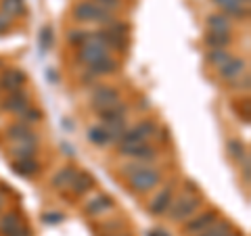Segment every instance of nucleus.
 <instances>
[{
  "label": "nucleus",
  "instance_id": "1",
  "mask_svg": "<svg viewBox=\"0 0 251 236\" xmlns=\"http://www.w3.org/2000/svg\"><path fill=\"white\" fill-rule=\"evenodd\" d=\"M74 19L80 23H103V25H109V23L115 21L111 13L100 9L92 0H82V2H77L74 6Z\"/></svg>",
  "mask_w": 251,
  "mask_h": 236
},
{
  "label": "nucleus",
  "instance_id": "2",
  "mask_svg": "<svg viewBox=\"0 0 251 236\" xmlns=\"http://www.w3.org/2000/svg\"><path fill=\"white\" fill-rule=\"evenodd\" d=\"M105 57H109V48L105 46V40L103 36L99 34H90L88 40H86L84 46H80V50H77V61L84 63V65H94V63L103 61Z\"/></svg>",
  "mask_w": 251,
  "mask_h": 236
},
{
  "label": "nucleus",
  "instance_id": "3",
  "mask_svg": "<svg viewBox=\"0 0 251 236\" xmlns=\"http://www.w3.org/2000/svg\"><path fill=\"white\" fill-rule=\"evenodd\" d=\"M199 205H201L199 196H193L191 192L180 194L178 199L172 201V205L168 207L170 219H172V222H186L188 217L195 215V211L199 209Z\"/></svg>",
  "mask_w": 251,
  "mask_h": 236
},
{
  "label": "nucleus",
  "instance_id": "4",
  "mask_svg": "<svg viewBox=\"0 0 251 236\" xmlns=\"http://www.w3.org/2000/svg\"><path fill=\"white\" fill-rule=\"evenodd\" d=\"M159 180H161V174L157 169L143 167V169H138L130 176V188L134 192H149L159 184Z\"/></svg>",
  "mask_w": 251,
  "mask_h": 236
},
{
  "label": "nucleus",
  "instance_id": "5",
  "mask_svg": "<svg viewBox=\"0 0 251 236\" xmlns=\"http://www.w3.org/2000/svg\"><path fill=\"white\" fill-rule=\"evenodd\" d=\"M120 103V90L113 88V86H97L92 92V109L97 113H103L105 109H109L111 105Z\"/></svg>",
  "mask_w": 251,
  "mask_h": 236
},
{
  "label": "nucleus",
  "instance_id": "6",
  "mask_svg": "<svg viewBox=\"0 0 251 236\" xmlns=\"http://www.w3.org/2000/svg\"><path fill=\"white\" fill-rule=\"evenodd\" d=\"M25 82H27L25 73H23L21 69H15V67L4 69V73L0 75V88L6 90L9 94H11V92H19V90H23Z\"/></svg>",
  "mask_w": 251,
  "mask_h": 236
},
{
  "label": "nucleus",
  "instance_id": "7",
  "mask_svg": "<svg viewBox=\"0 0 251 236\" xmlns=\"http://www.w3.org/2000/svg\"><path fill=\"white\" fill-rule=\"evenodd\" d=\"M216 219H218V211H205V213H201V215L193 217V219H186L184 232L191 234V236H197V234H201L203 230H207V228L214 224Z\"/></svg>",
  "mask_w": 251,
  "mask_h": 236
},
{
  "label": "nucleus",
  "instance_id": "8",
  "mask_svg": "<svg viewBox=\"0 0 251 236\" xmlns=\"http://www.w3.org/2000/svg\"><path fill=\"white\" fill-rule=\"evenodd\" d=\"M172 201H174V188H172V184L170 186H163L161 190H159V194L153 199V203L149 205V213H151V215L166 213L168 207L172 205Z\"/></svg>",
  "mask_w": 251,
  "mask_h": 236
},
{
  "label": "nucleus",
  "instance_id": "9",
  "mask_svg": "<svg viewBox=\"0 0 251 236\" xmlns=\"http://www.w3.org/2000/svg\"><path fill=\"white\" fill-rule=\"evenodd\" d=\"M218 71H220V77H222V80L232 82V80H237V77H241L243 73L247 71V63L243 59H239V57H232L226 65L220 67Z\"/></svg>",
  "mask_w": 251,
  "mask_h": 236
},
{
  "label": "nucleus",
  "instance_id": "10",
  "mask_svg": "<svg viewBox=\"0 0 251 236\" xmlns=\"http://www.w3.org/2000/svg\"><path fill=\"white\" fill-rule=\"evenodd\" d=\"M220 11H222V15H226V17H237V19H243V17H247L249 11H247V6L245 4H239L237 0H211Z\"/></svg>",
  "mask_w": 251,
  "mask_h": 236
},
{
  "label": "nucleus",
  "instance_id": "11",
  "mask_svg": "<svg viewBox=\"0 0 251 236\" xmlns=\"http://www.w3.org/2000/svg\"><path fill=\"white\" fill-rule=\"evenodd\" d=\"M27 107H29V96L23 90L11 92L9 96H6V100H4V109L6 111H11V113H21V111H25Z\"/></svg>",
  "mask_w": 251,
  "mask_h": 236
},
{
  "label": "nucleus",
  "instance_id": "12",
  "mask_svg": "<svg viewBox=\"0 0 251 236\" xmlns=\"http://www.w3.org/2000/svg\"><path fill=\"white\" fill-rule=\"evenodd\" d=\"M113 207V201L109 199L107 194H97L94 199H90L88 203H86V213L88 215H99V213H103V211H109Z\"/></svg>",
  "mask_w": 251,
  "mask_h": 236
},
{
  "label": "nucleus",
  "instance_id": "13",
  "mask_svg": "<svg viewBox=\"0 0 251 236\" xmlns=\"http://www.w3.org/2000/svg\"><path fill=\"white\" fill-rule=\"evenodd\" d=\"M13 171L17 176L31 178L40 171V163H38L36 159H19V161H13Z\"/></svg>",
  "mask_w": 251,
  "mask_h": 236
},
{
  "label": "nucleus",
  "instance_id": "14",
  "mask_svg": "<svg viewBox=\"0 0 251 236\" xmlns=\"http://www.w3.org/2000/svg\"><path fill=\"white\" fill-rule=\"evenodd\" d=\"M92 186H94V178H92L90 174H86V171H75V176H74V180H72V184H69L72 192H75V194L88 192Z\"/></svg>",
  "mask_w": 251,
  "mask_h": 236
},
{
  "label": "nucleus",
  "instance_id": "15",
  "mask_svg": "<svg viewBox=\"0 0 251 236\" xmlns=\"http://www.w3.org/2000/svg\"><path fill=\"white\" fill-rule=\"evenodd\" d=\"M29 136H34V132H31L29 125L23 123V121H15L6 128V138H9L11 142H19V140H25Z\"/></svg>",
  "mask_w": 251,
  "mask_h": 236
},
{
  "label": "nucleus",
  "instance_id": "16",
  "mask_svg": "<svg viewBox=\"0 0 251 236\" xmlns=\"http://www.w3.org/2000/svg\"><path fill=\"white\" fill-rule=\"evenodd\" d=\"M21 226H23V219H21L19 213H15V211H11V213H4L2 217H0V234H2V236L13 234Z\"/></svg>",
  "mask_w": 251,
  "mask_h": 236
},
{
  "label": "nucleus",
  "instance_id": "17",
  "mask_svg": "<svg viewBox=\"0 0 251 236\" xmlns=\"http://www.w3.org/2000/svg\"><path fill=\"white\" fill-rule=\"evenodd\" d=\"M207 27H209V31H214V34H230L232 23L226 15H209Z\"/></svg>",
  "mask_w": 251,
  "mask_h": 236
},
{
  "label": "nucleus",
  "instance_id": "18",
  "mask_svg": "<svg viewBox=\"0 0 251 236\" xmlns=\"http://www.w3.org/2000/svg\"><path fill=\"white\" fill-rule=\"evenodd\" d=\"M105 132L109 134V142H120L122 136L126 134V119H109L103 123Z\"/></svg>",
  "mask_w": 251,
  "mask_h": 236
},
{
  "label": "nucleus",
  "instance_id": "19",
  "mask_svg": "<svg viewBox=\"0 0 251 236\" xmlns=\"http://www.w3.org/2000/svg\"><path fill=\"white\" fill-rule=\"evenodd\" d=\"M117 69V61H113V59H109V57H105L103 61H99V63H94V65H90L88 67V73L90 75H109V73H113Z\"/></svg>",
  "mask_w": 251,
  "mask_h": 236
},
{
  "label": "nucleus",
  "instance_id": "20",
  "mask_svg": "<svg viewBox=\"0 0 251 236\" xmlns=\"http://www.w3.org/2000/svg\"><path fill=\"white\" fill-rule=\"evenodd\" d=\"M230 232H232V224L228 222V219H216V222L211 224L207 230H203L197 236H226Z\"/></svg>",
  "mask_w": 251,
  "mask_h": 236
},
{
  "label": "nucleus",
  "instance_id": "21",
  "mask_svg": "<svg viewBox=\"0 0 251 236\" xmlns=\"http://www.w3.org/2000/svg\"><path fill=\"white\" fill-rule=\"evenodd\" d=\"M74 176H75V169L74 167H63V169H59L57 174L52 176V186L59 188V190H63V188H69Z\"/></svg>",
  "mask_w": 251,
  "mask_h": 236
},
{
  "label": "nucleus",
  "instance_id": "22",
  "mask_svg": "<svg viewBox=\"0 0 251 236\" xmlns=\"http://www.w3.org/2000/svg\"><path fill=\"white\" fill-rule=\"evenodd\" d=\"M0 11L6 13L9 17H19L25 13V0H2Z\"/></svg>",
  "mask_w": 251,
  "mask_h": 236
},
{
  "label": "nucleus",
  "instance_id": "23",
  "mask_svg": "<svg viewBox=\"0 0 251 236\" xmlns=\"http://www.w3.org/2000/svg\"><path fill=\"white\" fill-rule=\"evenodd\" d=\"M232 59V54L226 50V48H216V50H209L207 52V63L209 65H214V67H222V65H226Z\"/></svg>",
  "mask_w": 251,
  "mask_h": 236
},
{
  "label": "nucleus",
  "instance_id": "24",
  "mask_svg": "<svg viewBox=\"0 0 251 236\" xmlns=\"http://www.w3.org/2000/svg\"><path fill=\"white\" fill-rule=\"evenodd\" d=\"M126 113H128V107H126L122 100H120V103L111 105V107L105 109V111H103V113H99V115L103 117V121H109V119H124Z\"/></svg>",
  "mask_w": 251,
  "mask_h": 236
},
{
  "label": "nucleus",
  "instance_id": "25",
  "mask_svg": "<svg viewBox=\"0 0 251 236\" xmlns=\"http://www.w3.org/2000/svg\"><path fill=\"white\" fill-rule=\"evenodd\" d=\"M205 44L209 46L211 50L226 48V46L230 44V34H214V31H209V34L205 36Z\"/></svg>",
  "mask_w": 251,
  "mask_h": 236
},
{
  "label": "nucleus",
  "instance_id": "26",
  "mask_svg": "<svg viewBox=\"0 0 251 236\" xmlns=\"http://www.w3.org/2000/svg\"><path fill=\"white\" fill-rule=\"evenodd\" d=\"M88 140L99 146H103V144H109V134L105 132L103 125H94V128L88 130Z\"/></svg>",
  "mask_w": 251,
  "mask_h": 236
},
{
  "label": "nucleus",
  "instance_id": "27",
  "mask_svg": "<svg viewBox=\"0 0 251 236\" xmlns=\"http://www.w3.org/2000/svg\"><path fill=\"white\" fill-rule=\"evenodd\" d=\"M38 42H40L42 54H44L46 50H50V46H52V42H54V36H52V27H50V25H44V27L40 29V38H38Z\"/></svg>",
  "mask_w": 251,
  "mask_h": 236
},
{
  "label": "nucleus",
  "instance_id": "28",
  "mask_svg": "<svg viewBox=\"0 0 251 236\" xmlns=\"http://www.w3.org/2000/svg\"><path fill=\"white\" fill-rule=\"evenodd\" d=\"M226 151H228V155L232 157V159H239V161H243L247 157L245 146H243V142H239V140H228V144H226Z\"/></svg>",
  "mask_w": 251,
  "mask_h": 236
},
{
  "label": "nucleus",
  "instance_id": "29",
  "mask_svg": "<svg viewBox=\"0 0 251 236\" xmlns=\"http://www.w3.org/2000/svg\"><path fill=\"white\" fill-rule=\"evenodd\" d=\"M19 115H21L23 123H38L42 119V111H40V109H36V107H31V105L25 109V111H21Z\"/></svg>",
  "mask_w": 251,
  "mask_h": 236
},
{
  "label": "nucleus",
  "instance_id": "30",
  "mask_svg": "<svg viewBox=\"0 0 251 236\" xmlns=\"http://www.w3.org/2000/svg\"><path fill=\"white\" fill-rule=\"evenodd\" d=\"M90 34H86V31H80V29H72L67 34V42L69 44H75V46H84L86 40H88Z\"/></svg>",
  "mask_w": 251,
  "mask_h": 236
},
{
  "label": "nucleus",
  "instance_id": "31",
  "mask_svg": "<svg viewBox=\"0 0 251 236\" xmlns=\"http://www.w3.org/2000/svg\"><path fill=\"white\" fill-rule=\"evenodd\" d=\"M100 9H105V11H115L117 6L122 4V0H94Z\"/></svg>",
  "mask_w": 251,
  "mask_h": 236
},
{
  "label": "nucleus",
  "instance_id": "32",
  "mask_svg": "<svg viewBox=\"0 0 251 236\" xmlns=\"http://www.w3.org/2000/svg\"><path fill=\"white\" fill-rule=\"evenodd\" d=\"M11 21H13V17H9V15H6V13H2V11H0V36H2L4 31L9 29Z\"/></svg>",
  "mask_w": 251,
  "mask_h": 236
},
{
  "label": "nucleus",
  "instance_id": "33",
  "mask_svg": "<svg viewBox=\"0 0 251 236\" xmlns=\"http://www.w3.org/2000/svg\"><path fill=\"white\" fill-rule=\"evenodd\" d=\"M42 219L46 224H59V222H63V215L61 213H44Z\"/></svg>",
  "mask_w": 251,
  "mask_h": 236
},
{
  "label": "nucleus",
  "instance_id": "34",
  "mask_svg": "<svg viewBox=\"0 0 251 236\" xmlns=\"http://www.w3.org/2000/svg\"><path fill=\"white\" fill-rule=\"evenodd\" d=\"M9 236H31V230L27 226H21V228H17L13 234H9Z\"/></svg>",
  "mask_w": 251,
  "mask_h": 236
},
{
  "label": "nucleus",
  "instance_id": "35",
  "mask_svg": "<svg viewBox=\"0 0 251 236\" xmlns=\"http://www.w3.org/2000/svg\"><path fill=\"white\" fill-rule=\"evenodd\" d=\"M149 236H168V234L163 230H151V232H149Z\"/></svg>",
  "mask_w": 251,
  "mask_h": 236
},
{
  "label": "nucleus",
  "instance_id": "36",
  "mask_svg": "<svg viewBox=\"0 0 251 236\" xmlns=\"http://www.w3.org/2000/svg\"><path fill=\"white\" fill-rule=\"evenodd\" d=\"M4 207V196H2V192H0V209Z\"/></svg>",
  "mask_w": 251,
  "mask_h": 236
},
{
  "label": "nucleus",
  "instance_id": "37",
  "mask_svg": "<svg viewBox=\"0 0 251 236\" xmlns=\"http://www.w3.org/2000/svg\"><path fill=\"white\" fill-rule=\"evenodd\" d=\"M237 2H239V4H245V6H247V4H249V0H237Z\"/></svg>",
  "mask_w": 251,
  "mask_h": 236
},
{
  "label": "nucleus",
  "instance_id": "38",
  "mask_svg": "<svg viewBox=\"0 0 251 236\" xmlns=\"http://www.w3.org/2000/svg\"><path fill=\"white\" fill-rule=\"evenodd\" d=\"M111 236H132V234H126V232H122V234H111Z\"/></svg>",
  "mask_w": 251,
  "mask_h": 236
},
{
  "label": "nucleus",
  "instance_id": "39",
  "mask_svg": "<svg viewBox=\"0 0 251 236\" xmlns=\"http://www.w3.org/2000/svg\"><path fill=\"white\" fill-rule=\"evenodd\" d=\"M226 236H241L239 232H230V234H226Z\"/></svg>",
  "mask_w": 251,
  "mask_h": 236
},
{
  "label": "nucleus",
  "instance_id": "40",
  "mask_svg": "<svg viewBox=\"0 0 251 236\" xmlns=\"http://www.w3.org/2000/svg\"><path fill=\"white\" fill-rule=\"evenodd\" d=\"M0 67H2V61H0Z\"/></svg>",
  "mask_w": 251,
  "mask_h": 236
}]
</instances>
